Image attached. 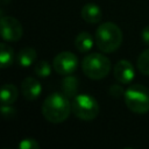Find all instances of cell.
I'll list each match as a JSON object with an SVG mask.
<instances>
[{"mask_svg": "<svg viewBox=\"0 0 149 149\" xmlns=\"http://www.w3.org/2000/svg\"><path fill=\"white\" fill-rule=\"evenodd\" d=\"M52 66L58 74H72L78 68V58L71 51H62L54 58Z\"/></svg>", "mask_w": 149, "mask_h": 149, "instance_id": "obj_6", "label": "cell"}, {"mask_svg": "<svg viewBox=\"0 0 149 149\" xmlns=\"http://www.w3.org/2000/svg\"><path fill=\"white\" fill-rule=\"evenodd\" d=\"M71 112V102L62 92L50 93L42 104V114L51 123H61L65 121Z\"/></svg>", "mask_w": 149, "mask_h": 149, "instance_id": "obj_1", "label": "cell"}, {"mask_svg": "<svg viewBox=\"0 0 149 149\" xmlns=\"http://www.w3.org/2000/svg\"><path fill=\"white\" fill-rule=\"evenodd\" d=\"M109 92H111V94H112L113 97L119 98V97H121V95H125V92H126V91H123V88L121 87V85L115 84V85H112V86H111Z\"/></svg>", "mask_w": 149, "mask_h": 149, "instance_id": "obj_20", "label": "cell"}, {"mask_svg": "<svg viewBox=\"0 0 149 149\" xmlns=\"http://www.w3.org/2000/svg\"><path fill=\"white\" fill-rule=\"evenodd\" d=\"M141 38L144 44L149 45V26H146L141 31Z\"/></svg>", "mask_w": 149, "mask_h": 149, "instance_id": "obj_21", "label": "cell"}, {"mask_svg": "<svg viewBox=\"0 0 149 149\" xmlns=\"http://www.w3.org/2000/svg\"><path fill=\"white\" fill-rule=\"evenodd\" d=\"M1 105H12L19 97L17 87L13 84H5L1 88Z\"/></svg>", "mask_w": 149, "mask_h": 149, "instance_id": "obj_14", "label": "cell"}, {"mask_svg": "<svg viewBox=\"0 0 149 149\" xmlns=\"http://www.w3.org/2000/svg\"><path fill=\"white\" fill-rule=\"evenodd\" d=\"M34 72L41 77V78H45L49 77L51 74V66L47 61H40L35 64L34 66Z\"/></svg>", "mask_w": 149, "mask_h": 149, "instance_id": "obj_17", "label": "cell"}, {"mask_svg": "<svg viewBox=\"0 0 149 149\" xmlns=\"http://www.w3.org/2000/svg\"><path fill=\"white\" fill-rule=\"evenodd\" d=\"M81 69L86 77L93 80H99L109 73L111 62L106 56L93 52L84 57L81 61Z\"/></svg>", "mask_w": 149, "mask_h": 149, "instance_id": "obj_3", "label": "cell"}, {"mask_svg": "<svg viewBox=\"0 0 149 149\" xmlns=\"http://www.w3.org/2000/svg\"><path fill=\"white\" fill-rule=\"evenodd\" d=\"M61 87H62V93H64L69 99L74 98L78 93L79 80L77 77H74L72 74H68L63 78Z\"/></svg>", "mask_w": 149, "mask_h": 149, "instance_id": "obj_12", "label": "cell"}, {"mask_svg": "<svg viewBox=\"0 0 149 149\" xmlns=\"http://www.w3.org/2000/svg\"><path fill=\"white\" fill-rule=\"evenodd\" d=\"M14 50L7 45L6 43H1L0 44V66L1 69H7L9 68L13 62H14Z\"/></svg>", "mask_w": 149, "mask_h": 149, "instance_id": "obj_15", "label": "cell"}, {"mask_svg": "<svg viewBox=\"0 0 149 149\" xmlns=\"http://www.w3.org/2000/svg\"><path fill=\"white\" fill-rule=\"evenodd\" d=\"M1 114L3 115L5 119H10L16 114V109L13 108L10 105H2L1 106Z\"/></svg>", "mask_w": 149, "mask_h": 149, "instance_id": "obj_19", "label": "cell"}, {"mask_svg": "<svg viewBox=\"0 0 149 149\" xmlns=\"http://www.w3.org/2000/svg\"><path fill=\"white\" fill-rule=\"evenodd\" d=\"M71 109L74 116L83 121H91L99 114L100 106L95 98L90 94H77L72 98Z\"/></svg>", "mask_w": 149, "mask_h": 149, "instance_id": "obj_5", "label": "cell"}, {"mask_svg": "<svg viewBox=\"0 0 149 149\" xmlns=\"http://www.w3.org/2000/svg\"><path fill=\"white\" fill-rule=\"evenodd\" d=\"M21 92L26 100L34 101L41 95L42 85L37 79L33 77H27L21 84Z\"/></svg>", "mask_w": 149, "mask_h": 149, "instance_id": "obj_9", "label": "cell"}, {"mask_svg": "<svg viewBox=\"0 0 149 149\" xmlns=\"http://www.w3.org/2000/svg\"><path fill=\"white\" fill-rule=\"evenodd\" d=\"M23 28L13 16H1V36L7 42H16L22 37Z\"/></svg>", "mask_w": 149, "mask_h": 149, "instance_id": "obj_7", "label": "cell"}, {"mask_svg": "<svg viewBox=\"0 0 149 149\" xmlns=\"http://www.w3.org/2000/svg\"><path fill=\"white\" fill-rule=\"evenodd\" d=\"M17 148H20V149H38L40 144L35 139L28 137V139L21 140V142L17 144Z\"/></svg>", "mask_w": 149, "mask_h": 149, "instance_id": "obj_18", "label": "cell"}, {"mask_svg": "<svg viewBox=\"0 0 149 149\" xmlns=\"http://www.w3.org/2000/svg\"><path fill=\"white\" fill-rule=\"evenodd\" d=\"M94 41L98 49L102 52H113L122 43V31L115 23L104 22L97 28Z\"/></svg>", "mask_w": 149, "mask_h": 149, "instance_id": "obj_2", "label": "cell"}, {"mask_svg": "<svg viewBox=\"0 0 149 149\" xmlns=\"http://www.w3.org/2000/svg\"><path fill=\"white\" fill-rule=\"evenodd\" d=\"M37 57V52L34 48L31 47H24L22 48L17 55H16V62L22 68H28L30 65H33L36 61Z\"/></svg>", "mask_w": 149, "mask_h": 149, "instance_id": "obj_11", "label": "cell"}, {"mask_svg": "<svg viewBox=\"0 0 149 149\" xmlns=\"http://www.w3.org/2000/svg\"><path fill=\"white\" fill-rule=\"evenodd\" d=\"M136 65H137V69L139 71L144 74V76H149V48L143 50L139 58H137V62H136Z\"/></svg>", "mask_w": 149, "mask_h": 149, "instance_id": "obj_16", "label": "cell"}, {"mask_svg": "<svg viewBox=\"0 0 149 149\" xmlns=\"http://www.w3.org/2000/svg\"><path fill=\"white\" fill-rule=\"evenodd\" d=\"M113 73H114L115 79L120 84H129L134 79L135 70L130 62L126 59H121L114 65Z\"/></svg>", "mask_w": 149, "mask_h": 149, "instance_id": "obj_8", "label": "cell"}, {"mask_svg": "<svg viewBox=\"0 0 149 149\" xmlns=\"http://www.w3.org/2000/svg\"><path fill=\"white\" fill-rule=\"evenodd\" d=\"M93 42L95 41H93V37L90 33L81 31L74 38V47L79 52H87L92 49Z\"/></svg>", "mask_w": 149, "mask_h": 149, "instance_id": "obj_13", "label": "cell"}, {"mask_svg": "<svg viewBox=\"0 0 149 149\" xmlns=\"http://www.w3.org/2000/svg\"><path fill=\"white\" fill-rule=\"evenodd\" d=\"M80 15H81V19L87 23H98L102 19V13L100 7L93 2L86 3L81 8Z\"/></svg>", "mask_w": 149, "mask_h": 149, "instance_id": "obj_10", "label": "cell"}, {"mask_svg": "<svg viewBox=\"0 0 149 149\" xmlns=\"http://www.w3.org/2000/svg\"><path fill=\"white\" fill-rule=\"evenodd\" d=\"M8 1H10V0H1V2H2V3H7Z\"/></svg>", "mask_w": 149, "mask_h": 149, "instance_id": "obj_22", "label": "cell"}, {"mask_svg": "<svg viewBox=\"0 0 149 149\" xmlns=\"http://www.w3.org/2000/svg\"><path fill=\"white\" fill-rule=\"evenodd\" d=\"M125 102L127 107L136 114L149 112V90L141 84L130 85L125 92Z\"/></svg>", "mask_w": 149, "mask_h": 149, "instance_id": "obj_4", "label": "cell"}]
</instances>
